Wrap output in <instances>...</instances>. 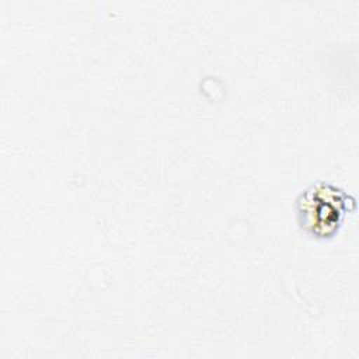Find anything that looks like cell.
<instances>
[{
	"label": "cell",
	"mask_w": 359,
	"mask_h": 359,
	"mask_svg": "<svg viewBox=\"0 0 359 359\" xmlns=\"http://www.w3.org/2000/svg\"><path fill=\"white\" fill-rule=\"evenodd\" d=\"M353 208V196L327 181L310 184L294 201L299 229L316 238L332 237Z\"/></svg>",
	"instance_id": "cell-1"
}]
</instances>
